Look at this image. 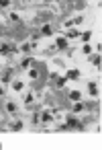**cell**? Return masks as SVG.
Masks as SVG:
<instances>
[{
  "label": "cell",
  "mask_w": 102,
  "mask_h": 150,
  "mask_svg": "<svg viewBox=\"0 0 102 150\" xmlns=\"http://www.w3.org/2000/svg\"><path fill=\"white\" fill-rule=\"evenodd\" d=\"M92 64H94V66H98V68H100V54L92 56Z\"/></svg>",
  "instance_id": "cell-17"
},
{
  "label": "cell",
  "mask_w": 102,
  "mask_h": 150,
  "mask_svg": "<svg viewBox=\"0 0 102 150\" xmlns=\"http://www.w3.org/2000/svg\"><path fill=\"white\" fill-rule=\"evenodd\" d=\"M12 52V47L8 45V43H2V45H0V56H8Z\"/></svg>",
  "instance_id": "cell-6"
},
{
  "label": "cell",
  "mask_w": 102,
  "mask_h": 150,
  "mask_svg": "<svg viewBox=\"0 0 102 150\" xmlns=\"http://www.w3.org/2000/svg\"><path fill=\"white\" fill-rule=\"evenodd\" d=\"M73 27V21H65V23H63V29H71Z\"/></svg>",
  "instance_id": "cell-23"
},
{
  "label": "cell",
  "mask_w": 102,
  "mask_h": 150,
  "mask_svg": "<svg viewBox=\"0 0 102 150\" xmlns=\"http://www.w3.org/2000/svg\"><path fill=\"white\" fill-rule=\"evenodd\" d=\"M31 121H33V125H37V123H39L41 119H39V115H37V113H33V117H31Z\"/></svg>",
  "instance_id": "cell-22"
},
{
  "label": "cell",
  "mask_w": 102,
  "mask_h": 150,
  "mask_svg": "<svg viewBox=\"0 0 102 150\" xmlns=\"http://www.w3.org/2000/svg\"><path fill=\"white\" fill-rule=\"evenodd\" d=\"M24 103H27V107H31V103H33V93H27V95H24Z\"/></svg>",
  "instance_id": "cell-15"
},
{
  "label": "cell",
  "mask_w": 102,
  "mask_h": 150,
  "mask_svg": "<svg viewBox=\"0 0 102 150\" xmlns=\"http://www.w3.org/2000/svg\"><path fill=\"white\" fill-rule=\"evenodd\" d=\"M65 84H67V76H61V78H57V82H55V87H57V89H63Z\"/></svg>",
  "instance_id": "cell-9"
},
{
  "label": "cell",
  "mask_w": 102,
  "mask_h": 150,
  "mask_svg": "<svg viewBox=\"0 0 102 150\" xmlns=\"http://www.w3.org/2000/svg\"><path fill=\"white\" fill-rule=\"evenodd\" d=\"M65 76H67V80H69V78H80V72H78V70H69Z\"/></svg>",
  "instance_id": "cell-14"
},
{
  "label": "cell",
  "mask_w": 102,
  "mask_h": 150,
  "mask_svg": "<svg viewBox=\"0 0 102 150\" xmlns=\"http://www.w3.org/2000/svg\"><path fill=\"white\" fill-rule=\"evenodd\" d=\"M84 103L82 101H73V107H71V109H73V113H80V111H84Z\"/></svg>",
  "instance_id": "cell-4"
},
{
  "label": "cell",
  "mask_w": 102,
  "mask_h": 150,
  "mask_svg": "<svg viewBox=\"0 0 102 150\" xmlns=\"http://www.w3.org/2000/svg\"><path fill=\"white\" fill-rule=\"evenodd\" d=\"M10 6V0H0V8H6Z\"/></svg>",
  "instance_id": "cell-21"
},
{
  "label": "cell",
  "mask_w": 102,
  "mask_h": 150,
  "mask_svg": "<svg viewBox=\"0 0 102 150\" xmlns=\"http://www.w3.org/2000/svg\"><path fill=\"white\" fill-rule=\"evenodd\" d=\"M10 21H12V23H18V21H20L18 12H10Z\"/></svg>",
  "instance_id": "cell-19"
},
{
  "label": "cell",
  "mask_w": 102,
  "mask_h": 150,
  "mask_svg": "<svg viewBox=\"0 0 102 150\" xmlns=\"http://www.w3.org/2000/svg\"><path fill=\"white\" fill-rule=\"evenodd\" d=\"M90 37H92V31H84L82 33V41H90Z\"/></svg>",
  "instance_id": "cell-18"
},
{
  "label": "cell",
  "mask_w": 102,
  "mask_h": 150,
  "mask_svg": "<svg viewBox=\"0 0 102 150\" xmlns=\"http://www.w3.org/2000/svg\"><path fill=\"white\" fill-rule=\"evenodd\" d=\"M2 95H4V89H2V87H0V97H2Z\"/></svg>",
  "instance_id": "cell-24"
},
{
  "label": "cell",
  "mask_w": 102,
  "mask_h": 150,
  "mask_svg": "<svg viewBox=\"0 0 102 150\" xmlns=\"http://www.w3.org/2000/svg\"><path fill=\"white\" fill-rule=\"evenodd\" d=\"M82 54H86V56H90V54H92V47H90V45L86 43V45L82 47Z\"/></svg>",
  "instance_id": "cell-20"
},
{
  "label": "cell",
  "mask_w": 102,
  "mask_h": 150,
  "mask_svg": "<svg viewBox=\"0 0 102 150\" xmlns=\"http://www.w3.org/2000/svg\"><path fill=\"white\" fill-rule=\"evenodd\" d=\"M41 35H47V37L53 35V27H51V25H43L41 27Z\"/></svg>",
  "instance_id": "cell-7"
},
{
  "label": "cell",
  "mask_w": 102,
  "mask_h": 150,
  "mask_svg": "<svg viewBox=\"0 0 102 150\" xmlns=\"http://www.w3.org/2000/svg\"><path fill=\"white\" fill-rule=\"evenodd\" d=\"M55 47H57V50H65V47H67V37H57Z\"/></svg>",
  "instance_id": "cell-3"
},
{
  "label": "cell",
  "mask_w": 102,
  "mask_h": 150,
  "mask_svg": "<svg viewBox=\"0 0 102 150\" xmlns=\"http://www.w3.org/2000/svg\"><path fill=\"white\" fill-rule=\"evenodd\" d=\"M78 35H80V33H78V31H73V29H69V31H67V35H65V37H67V39H73V37H78Z\"/></svg>",
  "instance_id": "cell-16"
},
{
  "label": "cell",
  "mask_w": 102,
  "mask_h": 150,
  "mask_svg": "<svg viewBox=\"0 0 102 150\" xmlns=\"http://www.w3.org/2000/svg\"><path fill=\"white\" fill-rule=\"evenodd\" d=\"M33 64V58H27V60H22V64H20V68L22 70H29V66Z\"/></svg>",
  "instance_id": "cell-12"
},
{
  "label": "cell",
  "mask_w": 102,
  "mask_h": 150,
  "mask_svg": "<svg viewBox=\"0 0 102 150\" xmlns=\"http://www.w3.org/2000/svg\"><path fill=\"white\" fill-rule=\"evenodd\" d=\"M10 130H14V132H16V130H22V121H20V119L12 121V123H10Z\"/></svg>",
  "instance_id": "cell-10"
},
{
  "label": "cell",
  "mask_w": 102,
  "mask_h": 150,
  "mask_svg": "<svg viewBox=\"0 0 102 150\" xmlns=\"http://www.w3.org/2000/svg\"><path fill=\"white\" fill-rule=\"evenodd\" d=\"M4 107H6V113H10V115H16V111H18V107H16L14 101H6Z\"/></svg>",
  "instance_id": "cell-2"
},
{
  "label": "cell",
  "mask_w": 102,
  "mask_h": 150,
  "mask_svg": "<svg viewBox=\"0 0 102 150\" xmlns=\"http://www.w3.org/2000/svg\"><path fill=\"white\" fill-rule=\"evenodd\" d=\"M39 119H41L43 123H51V121H53L55 117H53V111H51V109H45V111L39 115Z\"/></svg>",
  "instance_id": "cell-1"
},
{
  "label": "cell",
  "mask_w": 102,
  "mask_h": 150,
  "mask_svg": "<svg viewBox=\"0 0 102 150\" xmlns=\"http://www.w3.org/2000/svg\"><path fill=\"white\" fill-rule=\"evenodd\" d=\"M10 89H12V91H16V93H18V91H22V82H20V80H12V82H10Z\"/></svg>",
  "instance_id": "cell-8"
},
{
  "label": "cell",
  "mask_w": 102,
  "mask_h": 150,
  "mask_svg": "<svg viewBox=\"0 0 102 150\" xmlns=\"http://www.w3.org/2000/svg\"><path fill=\"white\" fill-rule=\"evenodd\" d=\"M69 99H71V101H80V99H82V93H80V91H71V93H69Z\"/></svg>",
  "instance_id": "cell-11"
},
{
  "label": "cell",
  "mask_w": 102,
  "mask_h": 150,
  "mask_svg": "<svg viewBox=\"0 0 102 150\" xmlns=\"http://www.w3.org/2000/svg\"><path fill=\"white\" fill-rule=\"evenodd\" d=\"M29 78H31V80H37V78H39V70H37V68H31V70H29Z\"/></svg>",
  "instance_id": "cell-13"
},
{
  "label": "cell",
  "mask_w": 102,
  "mask_h": 150,
  "mask_svg": "<svg viewBox=\"0 0 102 150\" xmlns=\"http://www.w3.org/2000/svg\"><path fill=\"white\" fill-rule=\"evenodd\" d=\"M88 91H90V95L96 99L98 97V87H96V82H88Z\"/></svg>",
  "instance_id": "cell-5"
}]
</instances>
